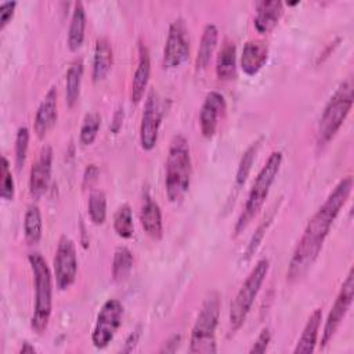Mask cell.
<instances>
[{
  "label": "cell",
  "mask_w": 354,
  "mask_h": 354,
  "mask_svg": "<svg viewBox=\"0 0 354 354\" xmlns=\"http://www.w3.org/2000/svg\"><path fill=\"white\" fill-rule=\"evenodd\" d=\"M353 189V177H343L333 191L326 196L325 202L308 220L295 250L290 257L286 281L295 282L306 275L318 259L329 230L336 220L340 209L346 205Z\"/></svg>",
  "instance_id": "6da1fadb"
},
{
  "label": "cell",
  "mask_w": 354,
  "mask_h": 354,
  "mask_svg": "<svg viewBox=\"0 0 354 354\" xmlns=\"http://www.w3.org/2000/svg\"><path fill=\"white\" fill-rule=\"evenodd\" d=\"M192 160L188 141L184 136H174L166 159L165 189L170 202H178L189 189Z\"/></svg>",
  "instance_id": "7a4b0ae2"
},
{
  "label": "cell",
  "mask_w": 354,
  "mask_h": 354,
  "mask_svg": "<svg viewBox=\"0 0 354 354\" xmlns=\"http://www.w3.org/2000/svg\"><path fill=\"white\" fill-rule=\"evenodd\" d=\"M282 165V152L281 151H272L268 159L266 160L264 166L259 171L257 177L253 181V185L249 191L246 203L235 223L234 227V235H239L243 232V230L252 223V220L259 214V212L263 209L266 199L270 194L271 185L275 181V177L278 176V171Z\"/></svg>",
  "instance_id": "3957f363"
},
{
  "label": "cell",
  "mask_w": 354,
  "mask_h": 354,
  "mask_svg": "<svg viewBox=\"0 0 354 354\" xmlns=\"http://www.w3.org/2000/svg\"><path fill=\"white\" fill-rule=\"evenodd\" d=\"M35 281V308L30 318V328L37 335L44 333L53 311V277L47 261L40 253L28 256Z\"/></svg>",
  "instance_id": "277c9868"
},
{
  "label": "cell",
  "mask_w": 354,
  "mask_h": 354,
  "mask_svg": "<svg viewBox=\"0 0 354 354\" xmlns=\"http://www.w3.org/2000/svg\"><path fill=\"white\" fill-rule=\"evenodd\" d=\"M354 101V86L348 77L342 82L333 95L329 98L321 115L317 129V144L318 147L326 145L339 131L343 122L353 108Z\"/></svg>",
  "instance_id": "5b68a950"
},
{
  "label": "cell",
  "mask_w": 354,
  "mask_h": 354,
  "mask_svg": "<svg viewBox=\"0 0 354 354\" xmlns=\"http://www.w3.org/2000/svg\"><path fill=\"white\" fill-rule=\"evenodd\" d=\"M270 270V261L268 259H260L254 264V267L250 270L249 275L243 281L242 286L236 292L234 300L230 306V314H228V324H230V332L235 333L238 332L242 325L245 324L248 314L252 310V306L257 297V293L260 292L267 274Z\"/></svg>",
  "instance_id": "8992f818"
},
{
  "label": "cell",
  "mask_w": 354,
  "mask_h": 354,
  "mask_svg": "<svg viewBox=\"0 0 354 354\" xmlns=\"http://www.w3.org/2000/svg\"><path fill=\"white\" fill-rule=\"evenodd\" d=\"M220 317V295L210 292L205 297L196 321L191 330L189 353L210 354L216 353V329Z\"/></svg>",
  "instance_id": "52a82bcc"
},
{
  "label": "cell",
  "mask_w": 354,
  "mask_h": 354,
  "mask_svg": "<svg viewBox=\"0 0 354 354\" xmlns=\"http://www.w3.org/2000/svg\"><path fill=\"white\" fill-rule=\"evenodd\" d=\"M123 304L118 299H108L97 314L95 325L91 333V342L95 348H105L115 337L122 325Z\"/></svg>",
  "instance_id": "ba28073f"
},
{
  "label": "cell",
  "mask_w": 354,
  "mask_h": 354,
  "mask_svg": "<svg viewBox=\"0 0 354 354\" xmlns=\"http://www.w3.org/2000/svg\"><path fill=\"white\" fill-rule=\"evenodd\" d=\"M353 297H354V271H353V268H350V271H348L346 279L343 281L340 290L330 307V311L326 317L322 336H321V348L328 346L329 342L333 339L336 330L339 329L340 324L343 322L344 317L347 315V313L351 307Z\"/></svg>",
  "instance_id": "9c48e42d"
},
{
  "label": "cell",
  "mask_w": 354,
  "mask_h": 354,
  "mask_svg": "<svg viewBox=\"0 0 354 354\" xmlns=\"http://www.w3.org/2000/svg\"><path fill=\"white\" fill-rule=\"evenodd\" d=\"M53 266L57 288L59 290L68 289L75 282L77 275L76 246L69 236L62 235L59 238Z\"/></svg>",
  "instance_id": "30bf717a"
},
{
  "label": "cell",
  "mask_w": 354,
  "mask_h": 354,
  "mask_svg": "<svg viewBox=\"0 0 354 354\" xmlns=\"http://www.w3.org/2000/svg\"><path fill=\"white\" fill-rule=\"evenodd\" d=\"M163 118V105L159 94L151 90L147 95L140 124V144L144 151H151L158 142L159 129Z\"/></svg>",
  "instance_id": "8fae6325"
},
{
  "label": "cell",
  "mask_w": 354,
  "mask_h": 354,
  "mask_svg": "<svg viewBox=\"0 0 354 354\" xmlns=\"http://www.w3.org/2000/svg\"><path fill=\"white\" fill-rule=\"evenodd\" d=\"M189 57V39L185 22L177 18L171 22L163 47V66L173 69L181 66Z\"/></svg>",
  "instance_id": "7c38bea8"
},
{
  "label": "cell",
  "mask_w": 354,
  "mask_h": 354,
  "mask_svg": "<svg viewBox=\"0 0 354 354\" xmlns=\"http://www.w3.org/2000/svg\"><path fill=\"white\" fill-rule=\"evenodd\" d=\"M51 170H53V148L50 145H44L40 149V153L36 162L30 167L29 174V194L39 199L43 196L51 181Z\"/></svg>",
  "instance_id": "4fadbf2b"
},
{
  "label": "cell",
  "mask_w": 354,
  "mask_h": 354,
  "mask_svg": "<svg viewBox=\"0 0 354 354\" xmlns=\"http://www.w3.org/2000/svg\"><path fill=\"white\" fill-rule=\"evenodd\" d=\"M227 109L225 98L218 91H210L206 94L205 101L199 111V127L205 138H212L216 133L218 119Z\"/></svg>",
  "instance_id": "5bb4252c"
},
{
  "label": "cell",
  "mask_w": 354,
  "mask_h": 354,
  "mask_svg": "<svg viewBox=\"0 0 354 354\" xmlns=\"http://www.w3.org/2000/svg\"><path fill=\"white\" fill-rule=\"evenodd\" d=\"M268 58V46L260 39L248 40L241 54V69L248 76L257 75Z\"/></svg>",
  "instance_id": "9a60e30c"
},
{
  "label": "cell",
  "mask_w": 354,
  "mask_h": 354,
  "mask_svg": "<svg viewBox=\"0 0 354 354\" xmlns=\"http://www.w3.org/2000/svg\"><path fill=\"white\" fill-rule=\"evenodd\" d=\"M137 50H138V62H137V68L134 71L131 86H130V100L134 104H138L142 100L149 82V75H151V57H149L148 47L140 40Z\"/></svg>",
  "instance_id": "2e32d148"
},
{
  "label": "cell",
  "mask_w": 354,
  "mask_h": 354,
  "mask_svg": "<svg viewBox=\"0 0 354 354\" xmlns=\"http://www.w3.org/2000/svg\"><path fill=\"white\" fill-rule=\"evenodd\" d=\"M57 87H50L43 101L40 102L35 116V133L39 138H44L46 134L54 127L57 122Z\"/></svg>",
  "instance_id": "e0dca14e"
},
{
  "label": "cell",
  "mask_w": 354,
  "mask_h": 354,
  "mask_svg": "<svg viewBox=\"0 0 354 354\" xmlns=\"http://www.w3.org/2000/svg\"><path fill=\"white\" fill-rule=\"evenodd\" d=\"M283 14V3L279 0H261L256 3V17L253 19L254 29L259 33L271 32Z\"/></svg>",
  "instance_id": "ac0fdd59"
},
{
  "label": "cell",
  "mask_w": 354,
  "mask_h": 354,
  "mask_svg": "<svg viewBox=\"0 0 354 354\" xmlns=\"http://www.w3.org/2000/svg\"><path fill=\"white\" fill-rule=\"evenodd\" d=\"M140 221L147 235L151 236L152 239L159 241L163 236L162 212L159 205L149 195L144 196L140 212Z\"/></svg>",
  "instance_id": "d6986e66"
},
{
  "label": "cell",
  "mask_w": 354,
  "mask_h": 354,
  "mask_svg": "<svg viewBox=\"0 0 354 354\" xmlns=\"http://www.w3.org/2000/svg\"><path fill=\"white\" fill-rule=\"evenodd\" d=\"M321 321H322V308H315L310 314V317L301 330V335L296 343V347L293 348L295 354L314 353L317 342H318V332L321 328Z\"/></svg>",
  "instance_id": "ffe728a7"
},
{
  "label": "cell",
  "mask_w": 354,
  "mask_h": 354,
  "mask_svg": "<svg viewBox=\"0 0 354 354\" xmlns=\"http://www.w3.org/2000/svg\"><path fill=\"white\" fill-rule=\"evenodd\" d=\"M113 64V51L109 40L106 37H98L94 47V61H93V80L101 82L106 77Z\"/></svg>",
  "instance_id": "44dd1931"
},
{
  "label": "cell",
  "mask_w": 354,
  "mask_h": 354,
  "mask_svg": "<svg viewBox=\"0 0 354 354\" xmlns=\"http://www.w3.org/2000/svg\"><path fill=\"white\" fill-rule=\"evenodd\" d=\"M217 40H218L217 26L213 24H207L203 28L199 48H198L196 58H195V69L196 71H203L207 68V65L210 64V59L213 57V53L216 50Z\"/></svg>",
  "instance_id": "7402d4cb"
},
{
  "label": "cell",
  "mask_w": 354,
  "mask_h": 354,
  "mask_svg": "<svg viewBox=\"0 0 354 354\" xmlns=\"http://www.w3.org/2000/svg\"><path fill=\"white\" fill-rule=\"evenodd\" d=\"M86 30V11L82 1L73 4V11L71 17V24L68 29V47L71 51H77L84 40Z\"/></svg>",
  "instance_id": "603a6c76"
},
{
  "label": "cell",
  "mask_w": 354,
  "mask_h": 354,
  "mask_svg": "<svg viewBox=\"0 0 354 354\" xmlns=\"http://www.w3.org/2000/svg\"><path fill=\"white\" fill-rule=\"evenodd\" d=\"M236 71V47L234 41L225 40L216 59V76L220 80H231Z\"/></svg>",
  "instance_id": "cb8c5ba5"
},
{
  "label": "cell",
  "mask_w": 354,
  "mask_h": 354,
  "mask_svg": "<svg viewBox=\"0 0 354 354\" xmlns=\"http://www.w3.org/2000/svg\"><path fill=\"white\" fill-rule=\"evenodd\" d=\"M82 76H83V61L79 58V59H75L66 71L65 101L69 108H72L79 100Z\"/></svg>",
  "instance_id": "d4e9b609"
},
{
  "label": "cell",
  "mask_w": 354,
  "mask_h": 354,
  "mask_svg": "<svg viewBox=\"0 0 354 354\" xmlns=\"http://www.w3.org/2000/svg\"><path fill=\"white\" fill-rule=\"evenodd\" d=\"M24 234L25 241L29 245H36L43 235V220L37 205H29L24 217Z\"/></svg>",
  "instance_id": "484cf974"
},
{
  "label": "cell",
  "mask_w": 354,
  "mask_h": 354,
  "mask_svg": "<svg viewBox=\"0 0 354 354\" xmlns=\"http://www.w3.org/2000/svg\"><path fill=\"white\" fill-rule=\"evenodd\" d=\"M134 257L126 246L116 248L112 260V278L115 282H123L133 270Z\"/></svg>",
  "instance_id": "4316f807"
},
{
  "label": "cell",
  "mask_w": 354,
  "mask_h": 354,
  "mask_svg": "<svg viewBox=\"0 0 354 354\" xmlns=\"http://www.w3.org/2000/svg\"><path fill=\"white\" fill-rule=\"evenodd\" d=\"M113 230L118 236L123 239H129L134 234V224H133V213L131 207L127 203H123L118 207L113 214Z\"/></svg>",
  "instance_id": "83f0119b"
},
{
  "label": "cell",
  "mask_w": 354,
  "mask_h": 354,
  "mask_svg": "<svg viewBox=\"0 0 354 354\" xmlns=\"http://www.w3.org/2000/svg\"><path fill=\"white\" fill-rule=\"evenodd\" d=\"M87 209H88V216H90V220L93 221V224L101 225V224L105 223V218H106V196H105L104 191L94 189V191L90 192Z\"/></svg>",
  "instance_id": "f1b7e54d"
},
{
  "label": "cell",
  "mask_w": 354,
  "mask_h": 354,
  "mask_svg": "<svg viewBox=\"0 0 354 354\" xmlns=\"http://www.w3.org/2000/svg\"><path fill=\"white\" fill-rule=\"evenodd\" d=\"M101 127V116L98 112H88L82 123L80 133H79V140L83 145H91L100 131Z\"/></svg>",
  "instance_id": "f546056e"
},
{
  "label": "cell",
  "mask_w": 354,
  "mask_h": 354,
  "mask_svg": "<svg viewBox=\"0 0 354 354\" xmlns=\"http://www.w3.org/2000/svg\"><path fill=\"white\" fill-rule=\"evenodd\" d=\"M260 148V140L253 142L250 147L246 148V151L243 152L241 160H239V165H238V170H236V176H235V184L236 187H242L252 170V166H253V162H254V158H256V153Z\"/></svg>",
  "instance_id": "4dcf8cb0"
},
{
  "label": "cell",
  "mask_w": 354,
  "mask_h": 354,
  "mask_svg": "<svg viewBox=\"0 0 354 354\" xmlns=\"http://www.w3.org/2000/svg\"><path fill=\"white\" fill-rule=\"evenodd\" d=\"M0 196L4 201H12L15 194V184L11 173L8 159L1 156V171H0Z\"/></svg>",
  "instance_id": "1f68e13d"
},
{
  "label": "cell",
  "mask_w": 354,
  "mask_h": 354,
  "mask_svg": "<svg viewBox=\"0 0 354 354\" xmlns=\"http://www.w3.org/2000/svg\"><path fill=\"white\" fill-rule=\"evenodd\" d=\"M29 138H30V133H29V129L26 126H22L17 130V137H15V166H17V170H21L25 165L28 147H29Z\"/></svg>",
  "instance_id": "d6a6232c"
},
{
  "label": "cell",
  "mask_w": 354,
  "mask_h": 354,
  "mask_svg": "<svg viewBox=\"0 0 354 354\" xmlns=\"http://www.w3.org/2000/svg\"><path fill=\"white\" fill-rule=\"evenodd\" d=\"M274 213H275V210L272 209V212H271L270 214H267V216L264 217V220L257 225V228H256L254 234L252 235V238H250V241H249V243H248V248H246V250H245V254H243V259H245V260H249V259L254 254V252L257 250L259 245L261 243V241H263V238H264V235H266L267 228L270 227V224H271V221H272V218H274Z\"/></svg>",
  "instance_id": "836d02e7"
},
{
  "label": "cell",
  "mask_w": 354,
  "mask_h": 354,
  "mask_svg": "<svg viewBox=\"0 0 354 354\" xmlns=\"http://www.w3.org/2000/svg\"><path fill=\"white\" fill-rule=\"evenodd\" d=\"M271 342V332L268 328H263L261 332L259 333L257 339L253 342L252 347L249 348V354H263L266 353L268 344Z\"/></svg>",
  "instance_id": "e575fe53"
},
{
  "label": "cell",
  "mask_w": 354,
  "mask_h": 354,
  "mask_svg": "<svg viewBox=\"0 0 354 354\" xmlns=\"http://www.w3.org/2000/svg\"><path fill=\"white\" fill-rule=\"evenodd\" d=\"M17 1H3L0 4V29L3 30L12 19L15 12Z\"/></svg>",
  "instance_id": "d590c367"
},
{
  "label": "cell",
  "mask_w": 354,
  "mask_h": 354,
  "mask_svg": "<svg viewBox=\"0 0 354 354\" xmlns=\"http://www.w3.org/2000/svg\"><path fill=\"white\" fill-rule=\"evenodd\" d=\"M140 336H141V326H137V328L129 335V337L126 339L124 347L122 348V351H123V353H130V351H133L134 347L137 346L138 340H140Z\"/></svg>",
  "instance_id": "8d00e7d4"
},
{
  "label": "cell",
  "mask_w": 354,
  "mask_h": 354,
  "mask_svg": "<svg viewBox=\"0 0 354 354\" xmlns=\"http://www.w3.org/2000/svg\"><path fill=\"white\" fill-rule=\"evenodd\" d=\"M98 177V169L95 167V165H88L84 170L83 174V187H90Z\"/></svg>",
  "instance_id": "74e56055"
},
{
  "label": "cell",
  "mask_w": 354,
  "mask_h": 354,
  "mask_svg": "<svg viewBox=\"0 0 354 354\" xmlns=\"http://www.w3.org/2000/svg\"><path fill=\"white\" fill-rule=\"evenodd\" d=\"M123 118H124V112H123V108L119 106L115 113H113V118H112V122H111V130L112 133H119V130L122 129V124H123Z\"/></svg>",
  "instance_id": "f35d334b"
},
{
  "label": "cell",
  "mask_w": 354,
  "mask_h": 354,
  "mask_svg": "<svg viewBox=\"0 0 354 354\" xmlns=\"http://www.w3.org/2000/svg\"><path fill=\"white\" fill-rule=\"evenodd\" d=\"M21 354H25V353H36V348L33 346H30L29 343H24V346L21 347L19 350Z\"/></svg>",
  "instance_id": "ab89813d"
}]
</instances>
